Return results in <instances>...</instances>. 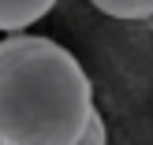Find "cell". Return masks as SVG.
Wrapping results in <instances>:
<instances>
[{"instance_id": "6da1fadb", "label": "cell", "mask_w": 153, "mask_h": 145, "mask_svg": "<svg viewBox=\"0 0 153 145\" xmlns=\"http://www.w3.org/2000/svg\"><path fill=\"white\" fill-rule=\"evenodd\" d=\"M97 119L75 52L41 34L0 41V145H79Z\"/></svg>"}, {"instance_id": "7a4b0ae2", "label": "cell", "mask_w": 153, "mask_h": 145, "mask_svg": "<svg viewBox=\"0 0 153 145\" xmlns=\"http://www.w3.org/2000/svg\"><path fill=\"white\" fill-rule=\"evenodd\" d=\"M60 0H0V34L15 37L45 19Z\"/></svg>"}, {"instance_id": "3957f363", "label": "cell", "mask_w": 153, "mask_h": 145, "mask_svg": "<svg viewBox=\"0 0 153 145\" xmlns=\"http://www.w3.org/2000/svg\"><path fill=\"white\" fill-rule=\"evenodd\" d=\"M90 4L101 15L116 19V22H138V26H146L153 19V0H90Z\"/></svg>"}, {"instance_id": "277c9868", "label": "cell", "mask_w": 153, "mask_h": 145, "mask_svg": "<svg viewBox=\"0 0 153 145\" xmlns=\"http://www.w3.org/2000/svg\"><path fill=\"white\" fill-rule=\"evenodd\" d=\"M79 145H108V127H105V119H101V116H97L94 123H90L86 138H82Z\"/></svg>"}, {"instance_id": "5b68a950", "label": "cell", "mask_w": 153, "mask_h": 145, "mask_svg": "<svg viewBox=\"0 0 153 145\" xmlns=\"http://www.w3.org/2000/svg\"><path fill=\"white\" fill-rule=\"evenodd\" d=\"M146 26H149V30H153V19H149V22H146Z\"/></svg>"}]
</instances>
